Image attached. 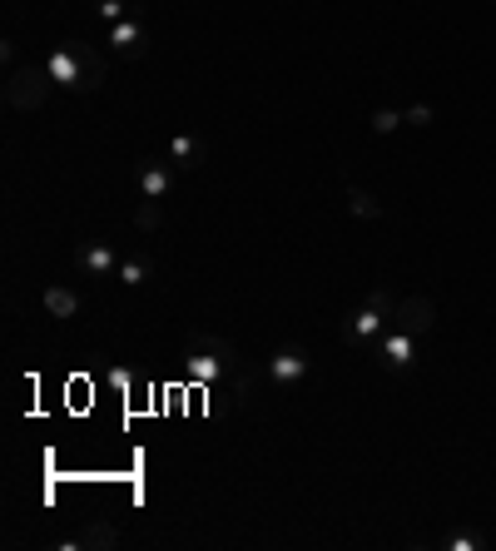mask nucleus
<instances>
[{
	"mask_svg": "<svg viewBox=\"0 0 496 551\" xmlns=\"http://www.w3.org/2000/svg\"><path fill=\"white\" fill-rule=\"evenodd\" d=\"M45 65L55 75V85H70L80 95H95L105 85V55L90 40H60L45 50Z\"/></svg>",
	"mask_w": 496,
	"mask_h": 551,
	"instance_id": "nucleus-1",
	"label": "nucleus"
},
{
	"mask_svg": "<svg viewBox=\"0 0 496 551\" xmlns=\"http://www.w3.org/2000/svg\"><path fill=\"white\" fill-rule=\"evenodd\" d=\"M184 373L199 388H214L229 373H239V348L229 338H214V333H189V343H184Z\"/></svg>",
	"mask_w": 496,
	"mask_h": 551,
	"instance_id": "nucleus-2",
	"label": "nucleus"
},
{
	"mask_svg": "<svg viewBox=\"0 0 496 551\" xmlns=\"http://www.w3.org/2000/svg\"><path fill=\"white\" fill-rule=\"evenodd\" d=\"M397 293L387 288V283H372L368 298H363V308L358 313H348V323H343V338L348 343H377L387 328H392V318H397Z\"/></svg>",
	"mask_w": 496,
	"mask_h": 551,
	"instance_id": "nucleus-3",
	"label": "nucleus"
},
{
	"mask_svg": "<svg viewBox=\"0 0 496 551\" xmlns=\"http://www.w3.org/2000/svg\"><path fill=\"white\" fill-rule=\"evenodd\" d=\"M50 90H55V75H50V65L45 60H30V65H10L5 70V80H0V95H5V105L10 110H40L45 100H50Z\"/></svg>",
	"mask_w": 496,
	"mask_h": 551,
	"instance_id": "nucleus-4",
	"label": "nucleus"
},
{
	"mask_svg": "<svg viewBox=\"0 0 496 551\" xmlns=\"http://www.w3.org/2000/svg\"><path fill=\"white\" fill-rule=\"evenodd\" d=\"M308 368H313L308 348H298V343H283V348L268 358V383L288 393V388H298V383L308 378Z\"/></svg>",
	"mask_w": 496,
	"mask_h": 551,
	"instance_id": "nucleus-5",
	"label": "nucleus"
},
{
	"mask_svg": "<svg viewBox=\"0 0 496 551\" xmlns=\"http://www.w3.org/2000/svg\"><path fill=\"white\" fill-rule=\"evenodd\" d=\"M392 328H402V333H412V338H427V333L437 328V303H432L427 293H412V298H402V303H397V318H392Z\"/></svg>",
	"mask_w": 496,
	"mask_h": 551,
	"instance_id": "nucleus-6",
	"label": "nucleus"
},
{
	"mask_svg": "<svg viewBox=\"0 0 496 551\" xmlns=\"http://www.w3.org/2000/svg\"><path fill=\"white\" fill-rule=\"evenodd\" d=\"M417 343H422V338H412V333H402V328H387V333L377 338V358H382V368L407 373V368L417 363Z\"/></svg>",
	"mask_w": 496,
	"mask_h": 551,
	"instance_id": "nucleus-7",
	"label": "nucleus"
},
{
	"mask_svg": "<svg viewBox=\"0 0 496 551\" xmlns=\"http://www.w3.org/2000/svg\"><path fill=\"white\" fill-rule=\"evenodd\" d=\"M134 179H139V194L144 199H169L174 184H179V174L169 169V159H139L134 164Z\"/></svg>",
	"mask_w": 496,
	"mask_h": 551,
	"instance_id": "nucleus-8",
	"label": "nucleus"
},
{
	"mask_svg": "<svg viewBox=\"0 0 496 551\" xmlns=\"http://www.w3.org/2000/svg\"><path fill=\"white\" fill-rule=\"evenodd\" d=\"M110 50L124 55V60H139L144 50H149V30H144V20L139 15H124L110 25Z\"/></svg>",
	"mask_w": 496,
	"mask_h": 551,
	"instance_id": "nucleus-9",
	"label": "nucleus"
},
{
	"mask_svg": "<svg viewBox=\"0 0 496 551\" xmlns=\"http://www.w3.org/2000/svg\"><path fill=\"white\" fill-rule=\"evenodd\" d=\"M124 537H120V527L115 522H90L80 537H65L60 547L65 551H110V547H120Z\"/></svg>",
	"mask_w": 496,
	"mask_h": 551,
	"instance_id": "nucleus-10",
	"label": "nucleus"
},
{
	"mask_svg": "<svg viewBox=\"0 0 496 551\" xmlns=\"http://www.w3.org/2000/svg\"><path fill=\"white\" fill-rule=\"evenodd\" d=\"M40 303H45V313H50L55 323H70V318L80 313V293H75L70 283H50V288L40 293Z\"/></svg>",
	"mask_w": 496,
	"mask_h": 551,
	"instance_id": "nucleus-11",
	"label": "nucleus"
},
{
	"mask_svg": "<svg viewBox=\"0 0 496 551\" xmlns=\"http://www.w3.org/2000/svg\"><path fill=\"white\" fill-rule=\"evenodd\" d=\"M204 159H209V144H204L199 135H174L169 139V164H174V169H199Z\"/></svg>",
	"mask_w": 496,
	"mask_h": 551,
	"instance_id": "nucleus-12",
	"label": "nucleus"
},
{
	"mask_svg": "<svg viewBox=\"0 0 496 551\" xmlns=\"http://www.w3.org/2000/svg\"><path fill=\"white\" fill-rule=\"evenodd\" d=\"M80 269L85 274H120V254H115V244H80Z\"/></svg>",
	"mask_w": 496,
	"mask_h": 551,
	"instance_id": "nucleus-13",
	"label": "nucleus"
},
{
	"mask_svg": "<svg viewBox=\"0 0 496 551\" xmlns=\"http://www.w3.org/2000/svg\"><path fill=\"white\" fill-rule=\"evenodd\" d=\"M348 209H353L358 219H382V214H387V204H382L377 194H368L363 184H348Z\"/></svg>",
	"mask_w": 496,
	"mask_h": 551,
	"instance_id": "nucleus-14",
	"label": "nucleus"
},
{
	"mask_svg": "<svg viewBox=\"0 0 496 551\" xmlns=\"http://www.w3.org/2000/svg\"><path fill=\"white\" fill-rule=\"evenodd\" d=\"M124 288H144L149 278H154V264L144 259V254H134V259H120V274H115Z\"/></svg>",
	"mask_w": 496,
	"mask_h": 551,
	"instance_id": "nucleus-15",
	"label": "nucleus"
},
{
	"mask_svg": "<svg viewBox=\"0 0 496 551\" xmlns=\"http://www.w3.org/2000/svg\"><path fill=\"white\" fill-rule=\"evenodd\" d=\"M164 224V209H159V199H139V209H134V229L139 234H154Z\"/></svg>",
	"mask_w": 496,
	"mask_h": 551,
	"instance_id": "nucleus-16",
	"label": "nucleus"
},
{
	"mask_svg": "<svg viewBox=\"0 0 496 551\" xmlns=\"http://www.w3.org/2000/svg\"><path fill=\"white\" fill-rule=\"evenodd\" d=\"M402 125H407V120H402L397 110H387V105L372 110V135H392V130H402Z\"/></svg>",
	"mask_w": 496,
	"mask_h": 551,
	"instance_id": "nucleus-17",
	"label": "nucleus"
},
{
	"mask_svg": "<svg viewBox=\"0 0 496 551\" xmlns=\"http://www.w3.org/2000/svg\"><path fill=\"white\" fill-rule=\"evenodd\" d=\"M95 10H100V20H105V25H115V20H124V15H129V10H124V0H100Z\"/></svg>",
	"mask_w": 496,
	"mask_h": 551,
	"instance_id": "nucleus-18",
	"label": "nucleus"
},
{
	"mask_svg": "<svg viewBox=\"0 0 496 551\" xmlns=\"http://www.w3.org/2000/svg\"><path fill=\"white\" fill-rule=\"evenodd\" d=\"M402 120H407L412 130H427V125H432V105H412V110H407Z\"/></svg>",
	"mask_w": 496,
	"mask_h": 551,
	"instance_id": "nucleus-19",
	"label": "nucleus"
},
{
	"mask_svg": "<svg viewBox=\"0 0 496 551\" xmlns=\"http://www.w3.org/2000/svg\"><path fill=\"white\" fill-rule=\"evenodd\" d=\"M110 383H115L120 393H129V388L139 383V373H134V368H110Z\"/></svg>",
	"mask_w": 496,
	"mask_h": 551,
	"instance_id": "nucleus-20",
	"label": "nucleus"
},
{
	"mask_svg": "<svg viewBox=\"0 0 496 551\" xmlns=\"http://www.w3.org/2000/svg\"><path fill=\"white\" fill-rule=\"evenodd\" d=\"M447 547H452V551H477L482 542H477V537H467V532H457V537H447Z\"/></svg>",
	"mask_w": 496,
	"mask_h": 551,
	"instance_id": "nucleus-21",
	"label": "nucleus"
}]
</instances>
